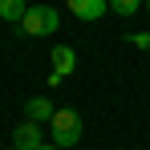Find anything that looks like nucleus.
Listing matches in <instances>:
<instances>
[{"label": "nucleus", "instance_id": "1", "mask_svg": "<svg viewBox=\"0 0 150 150\" xmlns=\"http://www.w3.org/2000/svg\"><path fill=\"white\" fill-rule=\"evenodd\" d=\"M81 114L77 110H57L53 114V122H49V142L57 150H69V146H77L81 142Z\"/></svg>", "mask_w": 150, "mask_h": 150}, {"label": "nucleus", "instance_id": "2", "mask_svg": "<svg viewBox=\"0 0 150 150\" xmlns=\"http://www.w3.org/2000/svg\"><path fill=\"white\" fill-rule=\"evenodd\" d=\"M21 28H25L28 37H49V33L61 28V12L53 4H33L25 12V21H21Z\"/></svg>", "mask_w": 150, "mask_h": 150}, {"label": "nucleus", "instance_id": "3", "mask_svg": "<svg viewBox=\"0 0 150 150\" xmlns=\"http://www.w3.org/2000/svg\"><path fill=\"white\" fill-rule=\"evenodd\" d=\"M77 69V49H69V45H57L53 49V77H49V85H61L65 77Z\"/></svg>", "mask_w": 150, "mask_h": 150}, {"label": "nucleus", "instance_id": "4", "mask_svg": "<svg viewBox=\"0 0 150 150\" xmlns=\"http://www.w3.org/2000/svg\"><path fill=\"white\" fill-rule=\"evenodd\" d=\"M45 146V130L37 122H21L12 130V150H41Z\"/></svg>", "mask_w": 150, "mask_h": 150}, {"label": "nucleus", "instance_id": "5", "mask_svg": "<svg viewBox=\"0 0 150 150\" xmlns=\"http://www.w3.org/2000/svg\"><path fill=\"white\" fill-rule=\"evenodd\" d=\"M65 4H69V12H73L77 21H85V25H93V21H101L110 12V0H65Z\"/></svg>", "mask_w": 150, "mask_h": 150}, {"label": "nucleus", "instance_id": "6", "mask_svg": "<svg viewBox=\"0 0 150 150\" xmlns=\"http://www.w3.org/2000/svg\"><path fill=\"white\" fill-rule=\"evenodd\" d=\"M53 114H57V105H53L49 98H28L25 101V122H53Z\"/></svg>", "mask_w": 150, "mask_h": 150}, {"label": "nucleus", "instance_id": "7", "mask_svg": "<svg viewBox=\"0 0 150 150\" xmlns=\"http://www.w3.org/2000/svg\"><path fill=\"white\" fill-rule=\"evenodd\" d=\"M25 12H28V4H25V0H0V16H4L8 25H12V21L21 25V21H25Z\"/></svg>", "mask_w": 150, "mask_h": 150}, {"label": "nucleus", "instance_id": "8", "mask_svg": "<svg viewBox=\"0 0 150 150\" xmlns=\"http://www.w3.org/2000/svg\"><path fill=\"white\" fill-rule=\"evenodd\" d=\"M110 12H118V16H134V12H142V0H110Z\"/></svg>", "mask_w": 150, "mask_h": 150}, {"label": "nucleus", "instance_id": "9", "mask_svg": "<svg viewBox=\"0 0 150 150\" xmlns=\"http://www.w3.org/2000/svg\"><path fill=\"white\" fill-rule=\"evenodd\" d=\"M126 41H130L134 49H142V53H150V33H126Z\"/></svg>", "mask_w": 150, "mask_h": 150}, {"label": "nucleus", "instance_id": "10", "mask_svg": "<svg viewBox=\"0 0 150 150\" xmlns=\"http://www.w3.org/2000/svg\"><path fill=\"white\" fill-rule=\"evenodd\" d=\"M41 150H57V146H53V142H45V146H41Z\"/></svg>", "mask_w": 150, "mask_h": 150}, {"label": "nucleus", "instance_id": "11", "mask_svg": "<svg viewBox=\"0 0 150 150\" xmlns=\"http://www.w3.org/2000/svg\"><path fill=\"white\" fill-rule=\"evenodd\" d=\"M146 12H150V0H146Z\"/></svg>", "mask_w": 150, "mask_h": 150}, {"label": "nucleus", "instance_id": "12", "mask_svg": "<svg viewBox=\"0 0 150 150\" xmlns=\"http://www.w3.org/2000/svg\"><path fill=\"white\" fill-rule=\"evenodd\" d=\"M8 150H12V146H8Z\"/></svg>", "mask_w": 150, "mask_h": 150}]
</instances>
